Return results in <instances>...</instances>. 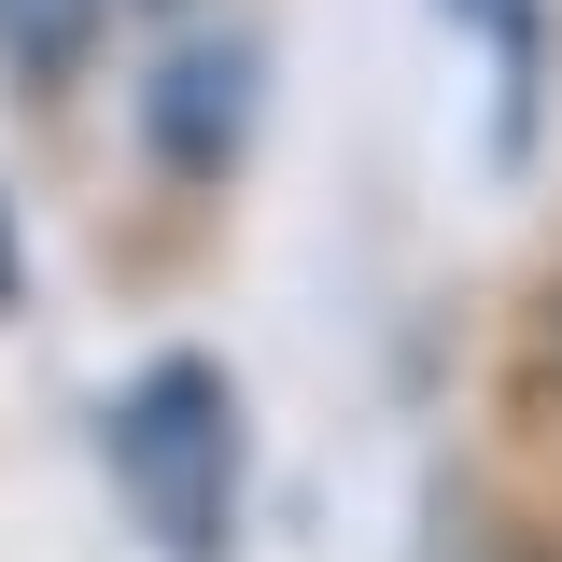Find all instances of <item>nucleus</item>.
<instances>
[{"instance_id": "1", "label": "nucleus", "mask_w": 562, "mask_h": 562, "mask_svg": "<svg viewBox=\"0 0 562 562\" xmlns=\"http://www.w3.org/2000/svg\"><path fill=\"white\" fill-rule=\"evenodd\" d=\"M239 479H254V422L239 380L211 351H155L113 408V492L169 562H225L239 549Z\"/></svg>"}, {"instance_id": "2", "label": "nucleus", "mask_w": 562, "mask_h": 562, "mask_svg": "<svg viewBox=\"0 0 562 562\" xmlns=\"http://www.w3.org/2000/svg\"><path fill=\"white\" fill-rule=\"evenodd\" d=\"M254 99H268L254 29H198V43H169V57H155V85H140V140H155V169L225 183V169L254 155Z\"/></svg>"}, {"instance_id": "3", "label": "nucleus", "mask_w": 562, "mask_h": 562, "mask_svg": "<svg viewBox=\"0 0 562 562\" xmlns=\"http://www.w3.org/2000/svg\"><path fill=\"white\" fill-rule=\"evenodd\" d=\"M99 14L113 0H0V70L14 85H70V70L99 57Z\"/></svg>"}, {"instance_id": "4", "label": "nucleus", "mask_w": 562, "mask_h": 562, "mask_svg": "<svg viewBox=\"0 0 562 562\" xmlns=\"http://www.w3.org/2000/svg\"><path fill=\"white\" fill-rule=\"evenodd\" d=\"M492 43H506V85H492V140L506 169L535 155V0H492Z\"/></svg>"}, {"instance_id": "5", "label": "nucleus", "mask_w": 562, "mask_h": 562, "mask_svg": "<svg viewBox=\"0 0 562 562\" xmlns=\"http://www.w3.org/2000/svg\"><path fill=\"white\" fill-rule=\"evenodd\" d=\"M0 310H14V225H0Z\"/></svg>"}, {"instance_id": "6", "label": "nucleus", "mask_w": 562, "mask_h": 562, "mask_svg": "<svg viewBox=\"0 0 562 562\" xmlns=\"http://www.w3.org/2000/svg\"><path fill=\"white\" fill-rule=\"evenodd\" d=\"M155 14H169V0H155Z\"/></svg>"}]
</instances>
